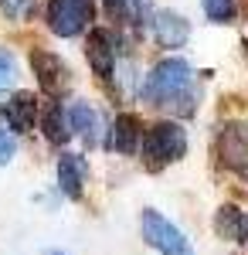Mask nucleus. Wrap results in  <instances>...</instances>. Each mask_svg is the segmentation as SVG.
<instances>
[{"label": "nucleus", "mask_w": 248, "mask_h": 255, "mask_svg": "<svg viewBox=\"0 0 248 255\" xmlns=\"http://www.w3.org/2000/svg\"><path fill=\"white\" fill-rule=\"evenodd\" d=\"M191 79H194V68L184 58H163L153 65L146 82L139 85V96L150 106H170L173 113L191 116L194 113Z\"/></svg>", "instance_id": "nucleus-1"}, {"label": "nucleus", "mask_w": 248, "mask_h": 255, "mask_svg": "<svg viewBox=\"0 0 248 255\" xmlns=\"http://www.w3.org/2000/svg\"><path fill=\"white\" fill-rule=\"evenodd\" d=\"M136 153L143 157L146 170H163V167H170L177 160H184V153H187V133H184L180 123H170V119L153 123L150 129H143V139H139Z\"/></svg>", "instance_id": "nucleus-2"}, {"label": "nucleus", "mask_w": 248, "mask_h": 255, "mask_svg": "<svg viewBox=\"0 0 248 255\" xmlns=\"http://www.w3.org/2000/svg\"><path fill=\"white\" fill-rule=\"evenodd\" d=\"M139 232H143V242L150 245L153 252L160 255H194L191 238L184 235L170 218H163L156 208H143L139 211Z\"/></svg>", "instance_id": "nucleus-3"}, {"label": "nucleus", "mask_w": 248, "mask_h": 255, "mask_svg": "<svg viewBox=\"0 0 248 255\" xmlns=\"http://www.w3.org/2000/svg\"><path fill=\"white\" fill-rule=\"evenodd\" d=\"M96 17L92 0H48V27L58 38H78Z\"/></svg>", "instance_id": "nucleus-4"}, {"label": "nucleus", "mask_w": 248, "mask_h": 255, "mask_svg": "<svg viewBox=\"0 0 248 255\" xmlns=\"http://www.w3.org/2000/svg\"><path fill=\"white\" fill-rule=\"evenodd\" d=\"M116 34L109 27H92L89 31V44H85V55H89V65L99 79H113L116 68Z\"/></svg>", "instance_id": "nucleus-5"}, {"label": "nucleus", "mask_w": 248, "mask_h": 255, "mask_svg": "<svg viewBox=\"0 0 248 255\" xmlns=\"http://www.w3.org/2000/svg\"><path fill=\"white\" fill-rule=\"evenodd\" d=\"M31 68H34V75H38V85L48 92V96H58L65 85H68V65L51 55V51H44V48H34L31 51Z\"/></svg>", "instance_id": "nucleus-6"}, {"label": "nucleus", "mask_w": 248, "mask_h": 255, "mask_svg": "<svg viewBox=\"0 0 248 255\" xmlns=\"http://www.w3.org/2000/svg\"><path fill=\"white\" fill-rule=\"evenodd\" d=\"M139 139H143V123L133 113H119L109 126V136H106V150L123 153V157H133L139 150Z\"/></svg>", "instance_id": "nucleus-7"}, {"label": "nucleus", "mask_w": 248, "mask_h": 255, "mask_svg": "<svg viewBox=\"0 0 248 255\" xmlns=\"http://www.w3.org/2000/svg\"><path fill=\"white\" fill-rule=\"evenodd\" d=\"M221 163L248 184V136L242 126H225V133H221Z\"/></svg>", "instance_id": "nucleus-8"}, {"label": "nucleus", "mask_w": 248, "mask_h": 255, "mask_svg": "<svg viewBox=\"0 0 248 255\" xmlns=\"http://www.w3.org/2000/svg\"><path fill=\"white\" fill-rule=\"evenodd\" d=\"M0 113L7 119L10 133H31L34 129V116H38V99H34V92H14L0 106Z\"/></svg>", "instance_id": "nucleus-9"}, {"label": "nucleus", "mask_w": 248, "mask_h": 255, "mask_svg": "<svg viewBox=\"0 0 248 255\" xmlns=\"http://www.w3.org/2000/svg\"><path fill=\"white\" fill-rule=\"evenodd\" d=\"M150 24H153V38H156L160 48H184L187 38H191V24L180 14H173V10H160Z\"/></svg>", "instance_id": "nucleus-10"}, {"label": "nucleus", "mask_w": 248, "mask_h": 255, "mask_svg": "<svg viewBox=\"0 0 248 255\" xmlns=\"http://www.w3.org/2000/svg\"><path fill=\"white\" fill-rule=\"evenodd\" d=\"M65 116H68V129L78 133L89 146H99V143H102V119H99L96 106H89V102H72V109H68Z\"/></svg>", "instance_id": "nucleus-11"}, {"label": "nucleus", "mask_w": 248, "mask_h": 255, "mask_svg": "<svg viewBox=\"0 0 248 255\" xmlns=\"http://www.w3.org/2000/svg\"><path fill=\"white\" fill-rule=\"evenodd\" d=\"M85 177H89V167L78 153H61L58 157V187H61L65 197L78 201L82 191H85Z\"/></svg>", "instance_id": "nucleus-12"}, {"label": "nucleus", "mask_w": 248, "mask_h": 255, "mask_svg": "<svg viewBox=\"0 0 248 255\" xmlns=\"http://www.w3.org/2000/svg\"><path fill=\"white\" fill-rule=\"evenodd\" d=\"M214 232L225 242H248V218L235 204H221L214 215Z\"/></svg>", "instance_id": "nucleus-13"}, {"label": "nucleus", "mask_w": 248, "mask_h": 255, "mask_svg": "<svg viewBox=\"0 0 248 255\" xmlns=\"http://www.w3.org/2000/svg\"><path fill=\"white\" fill-rule=\"evenodd\" d=\"M41 129H44V139H48L51 146H65V143L72 139V129H68V116H65L61 102H51V106L44 109V116H41Z\"/></svg>", "instance_id": "nucleus-14"}, {"label": "nucleus", "mask_w": 248, "mask_h": 255, "mask_svg": "<svg viewBox=\"0 0 248 255\" xmlns=\"http://www.w3.org/2000/svg\"><path fill=\"white\" fill-rule=\"evenodd\" d=\"M201 7H204L208 20H214V24H231L235 14H238L235 0H201Z\"/></svg>", "instance_id": "nucleus-15"}, {"label": "nucleus", "mask_w": 248, "mask_h": 255, "mask_svg": "<svg viewBox=\"0 0 248 255\" xmlns=\"http://www.w3.org/2000/svg\"><path fill=\"white\" fill-rule=\"evenodd\" d=\"M14 79H17V61L7 48H0V92H7L14 85Z\"/></svg>", "instance_id": "nucleus-16"}, {"label": "nucleus", "mask_w": 248, "mask_h": 255, "mask_svg": "<svg viewBox=\"0 0 248 255\" xmlns=\"http://www.w3.org/2000/svg\"><path fill=\"white\" fill-rule=\"evenodd\" d=\"M0 7L10 20H27L34 14V0H0Z\"/></svg>", "instance_id": "nucleus-17"}, {"label": "nucleus", "mask_w": 248, "mask_h": 255, "mask_svg": "<svg viewBox=\"0 0 248 255\" xmlns=\"http://www.w3.org/2000/svg\"><path fill=\"white\" fill-rule=\"evenodd\" d=\"M14 153H17V139H14V133L0 123V167H7V163L14 160Z\"/></svg>", "instance_id": "nucleus-18"}, {"label": "nucleus", "mask_w": 248, "mask_h": 255, "mask_svg": "<svg viewBox=\"0 0 248 255\" xmlns=\"http://www.w3.org/2000/svg\"><path fill=\"white\" fill-rule=\"evenodd\" d=\"M106 10H109L113 17H126V10H129V0H106Z\"/></svg>", "instance_id": "nucleus-19"}, {"label": "nucleus", "mask_w": 248, "mask_h": 255, "mask_svg": "<svg viewBox=\"0 0 248 255\" xmlns=\"http://www.w3.org/2000/svg\"><path fill=\"white\" fill-rule=\"evenodd\" d=\"M51 255H65V252H51Z\"/></svg>", "instance_id": "nucleus-20"}]
</instances>
